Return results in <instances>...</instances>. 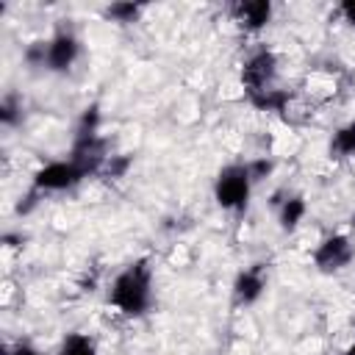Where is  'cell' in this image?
Masks as SVG:
<instances>
[{
    "label": "cell",
    "mask_w": 355,
    "mask_h": 355,
    "mask_svg": "<svg viewBox=\"0 0 355 355\" xmlns=\"http://www.w3.org/2000/svg\"><path fill=\"white\" fill-rule=\"evenodd\" d=\"M6 355H42V352H39L36 347H31V344H17L11 352L6 349Z\"/></svg>",
    "instance_id": "obj_19"
},
{
    "label": "cell",
    "mask_w": 355,
    "mask_h": 355,
    "mask_svg": "<svg viewBox=\"0 0 355 355\" xmlns=\"http://www.w3.org/2000/svg\"><path fill=\"white\" fill-rule=\"evenodd\" d=\"M233 19H236L244 31L255 33V31H261V28L269 25V19H272V3H269V0L236 3V6H233Z\"/></svg>",
    "instance_id": "obj_8"
},
{
    "label": "cell",
    "mask_w": 355,
    "mask_h": 355,
    "mask_svg": "<svg viewBox=\"0 0 355 355\" xmlns=\"http://www.w3.org/2000/svg\"><path fill=\"white\" fill-rule=\"evenodd\" d=\"M58 355H97V344L86 333H67L58 347Z\"/></svg>",
    "instance_id": "obj_12"
},
{
    "label": "cell",
    "mask_w": 355,
    "mask_h": 355,
    "mask_svg": "<svg viewBox=\"0 0 355 355\" xmlns=\"http://www.w3.org/2000/svg\"><path fill=\"white\" fill-rule=\"evenodd\" d=\"M103 14H105V19H111V22L128 25V22H136V19H139L141 6H139V3H111Z\"/></svg>",
    "instance_id": "obj_13"
},
{
    "label": "cell",
    "mask_w": 355,
    "mask_h": 355,
    "mask_svg": "<svg viewBox=\"0 0 355 355\" xmlns=\"http://www.w3.org/2000/svg\"><path fill=\"white\" fill-rule=\"evenodd\" d=\"M330 155L333 158H349L355 155V119L341 125L330 139Z\"/></svg>",
    "instance_id": "obj_10"
},
{
    "label": "cell",
    "mask_w": 355,
    "mask_h": 355,
    "mask_svg": "<svg viewBox=\"0 0 355 355\" xmlns=\"http://www.w3.org/2000/svg\"><path fill=\"white\" fill-rule=\"evenodd\" d=\"M263 288H266V266L252 263L244 272H239V277L233 280V302L236 305H252L261 300Z\"/></svg>",
    "instance_id": "obj_7"
},
{
    "label": "cell",
    "mask_w": 355,
    "mask_h": 355,
    "mask_svg": "<svg viewBox=\"0 0 355 355\" xmlns=\"http://www.w3.org/2000/svg\"><path fill=\"white\" fill-rule=\"evenodd\" d=\"M25 64L28 67H47V42H31L25 47Z\"/></svg>",
    "instance_id": "obj_14"
},
{
    "label": "cell",
    "mask_w": 355,
    "mask_h": 355,
    "mask_svg": "<svg viewBox=\"0 0 355 355\" xmlns=\"http://www.w3.org/2000/svg\"><path fill=\"white\" fill-rule=\"evenodd\" d=\"M352 258H355V244H352V239L344 236V233H333V236L322 239L319 247L313 250V266H316L319 272H324V275L344 269Z\"/></svg>",
    "instance_id": "obj_4"
},
{
    "label": "cell",
    "mask_w": 355,
    "mask_h": 355,
    "mask_svg": "<svg viewBox=\"0 0 355 355\" xmlns=\"http://www.w3.org/2000/svg\"><path fill=\"white\" fill-rule=\"evenodd\" d=\"M341 355H355V341H352V344H349V347H347Z\"/></svg>",
    "instance_id": "obj_20"
},
{
    "label": "cell",
    "mask_w": 355,
    "mask_h": 355,
    "mask_svg": "<svg viewBox=\"0 0 355 355\" xmlns=\"http://www.w3.org/2000/svg\"><path fill=\"white\" fill-rule=\"evenodd\" d=\"M83 178H89V175L72 158H67V161H50L42 169L33 172V191L36 194H42V191H64V189H72L75 183H80Z\"/></svg>",
    "instance_id": "obj_3"
},
{
    "label": "cell",
    "mask_w": 355,
    "mask_h": 355,
    "mask_svg": "<svg viewBox=\"0 0 355 355\" xmlns=\"http://www.w3.org/2000/svg\"><path fill=\"white\" fill-rule=\"evenodd\" d=\"M19 114H22V105L17 103V97L14 94L3 97V103H0V122L3 125H17Z\"/></svg>",
    "instance_id": "obj_15"
},
{
    "label": "cell",
    "mask_w": 355,
    "mask_h": 355,
    "mask_svg": "<svg viewBox=\"0 0 355 355\" xmlns=\"http://www.w3.org/2000/svg\"><path fill=\"white\" fill-rule=\"evenodd\" d=\"M338 11H341V17H344L349 25H355V0H344V3L338 6Z\"/></svg>",
    "instance_id": "obj_18"
},
{
    "label": "cell",
    "mask_w": 355,
    "mask_h": 355,
    "mask_svg": "<svg viewBox=\"0 0 355 355\" xmlns=\"http://www.w3.org/2000/svg\"><path fill=\"white\" fill-rule=\"evenodd\" d=\"M247 166H250V178H252V183H258V180L269 178V175H272V169H275V164H272L269 158H258V161H250Z\"/></svg>",
    "instance_id": "obj_17"
},
{
    "label": "cell",
    "mask_w": 355,
    "mask_h": 355,
    "mask_svg": "<svg viewBox=\"0 0 355 355\" xmlns=\"http://www.w3.org/2000/svg\"><path fill=\"white\" fill-rule=\"evenodd\" d=\"M128 166H130V155H122V158H108L105 164H103V172L105 175H111V178H122L125 172H128Z\"/></svg>",
    "instance_id": "obj_16"
},
{
    "label": "cell",
    "mask_w": 355,
    "mask_h": 355,
    "mask_svg": "<svg viewBox=\"0 0 355 355\" xmlns=\"http://www.w3.org/2000/svg\"><path fill=\"white\" fill-rule=\"evenodd\" d=\"M153 302V266L147 258L128 263L108 288V305L125 316H141Z\"/></svg>",
    "instance_id": "obj_1"
},
{
    "label": "cell",
    "mask_w": 355,
    "mask_h": 355,
    "mask_svg": "<svg viewBox=\"0 0 355 355\" xmlns=\"http://www.w3.org/2000/svg\"><path fill=\"white\" fill-rule=\"evenodd\" d=\"M277 75V58L272 50L261 47L255 50L244 67H241V83H244V92H261V89H272V80Z\"/></svg>",
    "instance_id": "obj_5"
},
{
    "label": "cell",
    "mask_w": 355,
    "mask_h": 355,
    "mask_svg": "<svg viewBox=\"0 0 355 355\" xmlns=\"http://www.w3.org/2000/svg\"><path fill=\"white\" fill-rule=\"evenodd\" d=\"M80 55V42L72 31H55L47 39V67L50 72H67Z\"/></svg>",
    "instance_id": "obj_6"
},
{
    "label": "cell",
    "mask_w": 355,
    "mask_h": 355,
    "mask_svg": "<svg viewBox=\"0 0 355 355\" xmlns=\"http://www.w3.org/2000/svg\"><path fill=\"white\" fill-rule=\"evenodd\" d=\"M247 100L261 111H283L288 103V94L280 89H261V92H250Z\"/></svg>",
    "instance_id": "obj_11"
},
{
    "label": "cell",
    "mask_w": 355,
    "mask_h": 355,
    "mask_svg": "<svg viewBox=\"0 0 355 355\" xmlns=\"http://www.w3.org/2000/svg\"><path fill=\"white\" fill-rule=\"evenodd\" d=\"M305 211H308V205H305V197H302V194H291V197H286V200L280 202V214H277V219H280V230L291 233V230L302 222Z\"/></svg>",
    "instance_id": "obj_9"
},
{
    "label": "cell",
    "mask_w": 355,
    "mask_h": 355,
    "mask_svg": "<svg viewBox=\"0 0 355 355\" xmlns=\"http://www.w3.org/2000/svg\"><path fill=\"white\" fill-rule=\"evenodd\" d=\"M252 186L255 183L250 178L247 164H227L214 180V200L225 211H244Z\"/></svg>",
    "instance_id": "obj_2"
}]
</instances>
